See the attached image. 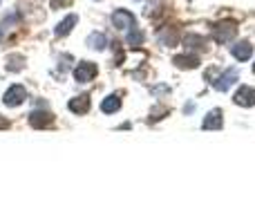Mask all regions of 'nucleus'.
<instances>
[{
  "mask_svg": "<svg viewBox=\"0 0 255 224\" xmlns=\"http://www.w3.org/2000/svg\"><path fill=\"white\" fill-rule=\"evenodd\" d=\"M97 74H99V65L92 61H81L79 65L74 67V79L79 81V83H90Z\"/></svg>",
  "mask_w": 255,
  "mask_h": 224,
  "instance_id": "obj_1",
  "label": "nucleus"
},
{
  "mask_svg": "<svg viewBox=\"0 0 255 224\" xmlns=\"http://www.w3.org/2000/svg\"><path fill=\"white\" fill-rule=\"evenodd\" d=\"M195 110V103H188V106L184 108V112H193Z\"/></svg>",
  "mask_w": 255,
  "mask_h": 224,
  "instance_id": "obj_21",
  "label": "nucleus"
},
{
  "mask_svg": "<svg viewBox=\"0 0 255 224\" xmlns=\"http://www.w3.org/2000/svg\"><path fill=\"white\" fill-rule=\"evenodd\" d=\"M231 54H233L238 61H249V58H251V54H253V47L247 43V40H242V43H238V45H233V47H231Z\"/></svg>",
  "mask_w": 255,
  "mask_h": 224,
  "instance_id": "obj_12",
  "label": "nucleus"
},
{
  "mask_svg": "<svg viewBox=\"0 0 255 224\" xmlns=\"http://www.w3.org/2000/svg\"><path fill=\"white\" fill-rule=\"evenodd\" d=\"M22 67H25V58H22L20 54H11V56L7 58V70H11V72H20Z\"/></svg>",
  "mask_w": 255,
  "mask_h": 224,
  "instance_id": "obj_15",
  "label": "nucleus"
},
{
  "mask_svg": "<svg viewBox=\"0 0 255 224\" xmlns=\"http://www.w3.org/2000/svg\"><path fill=\"white\" fill-rule=\"evenodd\" d=\"M70 110L74 114H85L90 110V97L88 94H83V97H74L70 101Z\"/></svg>",
  "mask_w": 255,
  "mask_h": 224,
  "instance_id": "obj_14",
  "label": "nucleus"
},
{
  "mask_svg": "<svg viewBox=\"0 0 255 224\" xmlns=\"http://www.w3.org/2000/svg\"><path fill=\"white\" fill-rule=\"evenodd\" d=\"M134 13L128 11V9H117L115 13H112V25L117 27V29H130V27H134Z\"/></svg>",
  "mask_w": 255,
  "mask_h": 224,
  "instance_id": "obj_4",
  "label": "nucleus"
},
{
  "mask_svg": "<svg viewBox=\"0 0 255 224\" xmlns=\"http://www.w3.org/2000/svg\"><path fill=\"white\" fill-rule=\"evenodd\" d=\"M4 128H9V121L4 117H0V130H4Z\"/></svg>",
  "mask_w": 255,
  "mask_h": 224,
  "instance_id": "obj_20",
  "label": "nucleus"
},
{
  "mask_svg": "<svg viewBox=\"0 0 255 224\" xmlns=\"http://www.w3.org/2000/svg\"><path fill=\"white\" fill-rule=\"evenodd\" d=\"M27 99V90L22 88V85H11V88L4 92V97H2V103L7 108H18L22 101Z\"/></svg>",
  "mask_w": 255,
  "mask_h": 224,
  "instance_id": "obj_2",
  "label": "nucleus"
},
{
  "mask_svg": "<svg viewBox=\"0 0 255 224\" xmlns=\"http://www.w3.org/2000/svg\"><path fill=\"white\" fill-rule=\"evenodd\" d=\"M126 43L130 45V47H139V45L143 43V34H141V31L136 29V27H130V34H128Z\"/></svg>",
  "mask_w": 255,
  "mask_h": 224,
  "instance_id": "obj_16",
  "label": "nucleus"
},
{
  "mask_svg": "<svg viewBox=\"0 0 255 224\" xmlns=\"http://www.w3.org/2000/svg\"><path fill=\"white\" fill-rule=\"evenodd\" d=\"M253 70H255V67H253Z\"/></svg>",
  "mask_w": 255,
  "mask_h": 224,
  "instance_id": "obj_23",
  "label": "nucleus"
},
{
  "mask_svg": "<svg viewBox=\"0 0 255 224\" xmlns=\"http://www.w3.org/2000/svg\"><path fill=\"white\" fill-rule=\"evenodd\" d=\"M76 22H79V16H76V13H70V16H65V20H61V22L56 25L54 34H56V36H67L72 29H74Z\"/></svg>",
  "mask_w": 255,
  "mask_h": 224,
  "instance_id": "obj_10",
  "label": "nucleus"
},
{
  "mask_svg": "<svg viewBox=\"0 0 255 224\" xmlns=\"http://www.w3.org/2000/svg\"><path fill=\"white\" fill-rule=\"evenodd\" d=\"M202 128L204 130H222L224 128V117H222V110H211L206 114V119L202 121Z\"/></svg>",
  "mask_w": 255,
  "mask_h": 224,
  "instance_id": "obj_7",
  "label": "nucleus"
},
{
  "mask_svg": "<svg viewBox=\"0 0 255 224\" xmlns=\"http://www.w3.org/2000/svg\"><path fill=\"white\" fill-rule=\"evenodd\" d=\"M238 34V27H235V22H220V25L213 29V36H215L217 43H229L233 36Z\"/></svg>",
  "mask_w": 255,
  "mask_h": 224,
  "instance_id": "obj_5",
  "label": "nucleus"
},
{
  "mask_svg": "<svg viewBox=\"0 0 255 224\" xmlns=\"http://www.w3.org/2000/svg\"><path fill=\"white\" fill-rule=\"evenodd\" d=\"M88 47L90 49H97V52H103V49L108 47L106 34H101V31H94V34H90L88 36Z\"/></svg>",
  "mask_w": 255,
  "mask_h": 224,
  "instance_id": "obj_13",
  "label": "nucleus"
},
{
  "mask_svg": "<svg viewBox=\"0 0 255 224\" xmlns=\"http://www.w3.org/2000/svg\"><path fill=\"white\" fill-rule=\"evenodd\" d=\"M29 123L34 128H49L54 123V114L45 112V110H34L29 114Z\"/></svg>",
  "mask_w": 255,
  "mask_h": 224,
  "instance_id": "obj_8",
  "label": "nucleus"
},
{
  "mask_svg": "<svg viewBox=\"0 0 255 224\" xmlns=\"http://www.w3.org/2000/svg\"><path fill=\"white\" fill-rule=\"evenodd\" d=\"M70 61H72V56H70V54H65V56L61 58V63H58V70H61V72H65L67 67H70Z\"/></svg>",
  "mask_w": 255,
  "mask_h": 224,
  "instance_id": "obj_18",
  "label": "nucleus"
},
{
  "mask_svg": "<svg viewBox=\"0 0 255 224\" xmlns=\"http://www.w3.org/2000/svg\"><path fill=\"white\" fill-rule=\"evenodd\" d=\"M0 38H2V29H0Z\"/></svg>",
  "mask_w": 255,
  "mask_h": 224,
  "instance_id": "obj_22",
  "label": "nucleus"
},
{
  "mask_svg": "<svg viewBox=\"0 0 255 224\" xmlns=\"http://www.w3.org/2000/svg\"><path fill=\"white\" fill-rule=\"evenodd\" d=\"M172 63H175L179 70H195V67L199 65V58L193 56V54H179V56L172 58Z\"/></svg>",
  "mask_w": 255,
  "mask_h": 224,
  "instance_id": "obj_9",
  "label": "nucleus"
},
{
  "mask_svg": "<svg viewBox=\"0 0 255 224\" xmlns=\"http://www.w3.org/2000/svg\"><path fill=\"white\" fill-rule=\"evenodd\" d=\"M70 4L72 2V0H52V9H58V4Z\"/></svg>",
  "mask_w": 255,
  "mask_h": 224,
  "instance_id": "obj_19",
  "label": "nucleus"
},
{
  "mask_svg": "<svg viewBox=\"0 0 255 224\" xmlns=\"http://www.w3.org/2000/svg\"><path fill=\"white\" fill-rule=\"evenodd\" d=\"M233 101L238 106H244V108H251L255 106V88H249V85H242V88L235 92Z\"/></svg>",
  "mask_w": 255,
  "mask_h": 224,
  "instance_id": "obj_6",
  "label": "nucleus"
},
{
  "mask_svg": "<svg viewBox=\"0 0 255 224\" xmlns=\"http://www.w3.org/2000/svg\"><path fill=\"white\" fill-rule=\"evenodd\" d=\"M119 108H121V94H117V92L108 94V97L103 99V103H101V110L106 114H115Z\"/></svg>",
  "mask_w": 255,
  "mask_h": 224,
  "instance_id": "obj_11",
  "label": "nucleus"
},
{
  "mask_svg": "<svg viewBox=\"0 0 255 224\" xmlns=\"http://www.w3.org/2000/svg\"><path fill=\"white\" fill-rule=\"evenodd\" d=\"M238 79H240L238 70H235V67H229V70H226L224 74H220L215 81H213V88H215L217 92H226V90H229L231 85L238 83Z\"/></svg>",
  "mask_w": 255,
  "mask_h": 224,
  "instance_id": "obj_3",
  "label": "nucleus"
},
{
  "mask_svg": "<svg viewBox=\"0 0 255 224\" xmlns=\"http://www.w3.org/2000/svg\"><path fill=\"white\" fill-rule=\"evenodd\" d=\"M186 45H188V47H197V49H206V40L195 34H190L188 38H186Z\"/></svg>",
  "mask_w": 255,
  "mask_h": 224,
  "instance_id": "obj_17",
  "label": "nucleus"
}]
</instances>
